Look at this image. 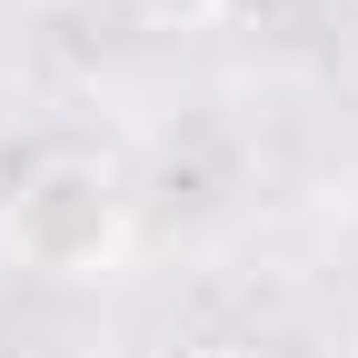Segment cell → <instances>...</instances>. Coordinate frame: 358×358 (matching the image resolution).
<instances>
[{"label": "cell", "mask_w": 358, "mask_h": 358, "mask_svg": "<svg viewBox=\"0 0 358 358\" xmlns=\"http://www.w3.org/2000/svg\"><path fill=\"white\" fill-rule=\"evenodd\" d=\"M348 358H358V348H348Z\"/></svg>", "instance_id": "5b68a950"}, {"label": "cell", "mask_w": 358, "mask_h": 358, "mask_svg": "<svg viewBox=\"0 0 358 358\" xmlns=\"http://www.w3.org/2000/svg\"><path fill=\"white\" fill-rule=\"evenodd\" d=\"M179 358H259V348H249V338H189Z\"/></svg>", "instance_id": "3957f363"}, {"label": "cell", "mask_w": 358, "mask_h": 358, "mask_svg": "<svg viewBox=\"0 0 358 358\" xmlns=\"http://www.w3.org/2000/svg\"><path fill=\"white\" fill-rule=\"evenodd\" d=\"M50 169V150L40 140H20V129H0V229H10V209H20V189Z\"/></svg>", "instance_id": "7a4b0ae2"}, {"label": "cell", "mask_w": 358, "mask_h": 358, "mask_svg": "<svg viewBox=\"0 0 358 358\" xmlns=\"http://www.w3.org/2000/svg\"><path fill=\"white\" fill-rule=\"evenodd\" d=\"M219 10H268V0H219Z\"/></svg>", "instance_id": "277c9868"}, {"label": "cell", "mask_w": 358, "mask_h": 358, "mask_svg": "<svg viewBox=\"0 0 358 358\" xmlns=\"http://www.w3.org/2000/svg\"><path fill=\"white\" fill-rule=\"evenodd\" d=\"M10 249L30 268H50V279H100V268H120V249H129L120 179L100 159H50L20 189V209H10Z\"/></svg>", "instance_id": "6da1fadb"}]
</instances>
